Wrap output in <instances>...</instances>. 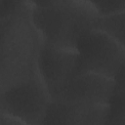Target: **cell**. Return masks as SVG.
<instances>
[{
	"label": "cell",
	"instance_id": "6da1fadb",
	"mask_svg": "<svg viewBox=\"0 0 125 125\" xmlns=\"http://www.w3.org/2000/svg\"><path fill=\"white\" fill-rule=\"evenodd\" d=\"M74 75H111L118 71V49L114 39L101 30H89L77 41Z\"/></svg>",
	"mask_w": 125,
	"mask_h": 125
},
{
	"label": "cell",
	"instance_id": "5b68a950",
	"mask_svg": "<svg viewBox=\"0 0 125 125\" xmlns=\"http://www.w3.org/2000/svg\"><path fill=\"white\" fill-rule=\"evenodd\" d=\"M123 3L122 2H117V1H105V2H99V3H94V5H97L98 6V10L105 15V16H109L110 14L112 13H115L117 12L118 10V7L120 5H122Z\"/></svg>",
	"mask_w": 125,
	"mask_h": 125
},
{
	"label": "cell",
	"instance_id": "277c9868",
	"mask_svg": "<svg viewBox=\"0 0 125 125\" xmlns=\"http://www.w3.org/2000/svg\"><path fill=\"white\" fill-rule=\"evenodd\" d=\"M68 108L62 103L48 104L41 125H69Z\"/></svg>",
	"mask_w": 125,
	"mask_h": 125
},
{
	"label": "cell",
	"instance_id": "7a4b0ae2",
	"mask_svg": "<svg viewBox=\"0 0 125 125\" xmlns=\"http://www.w3.org/2000/svg\"><path fill=\"white\" fill-rule=\"evenodd\" d=\"M7 110L30 125H41L48 104L42 90L33 83H23L9 90L4 98Z\"/></svg>",
	"mask_w": 125,
	"mask_h": 125
},
{
	"label": "cell",
	"instance_id": "3957f363",
	"mask_svg": "<svg viewBox=\"0 0 125 125\" xmlns=\"http://www.w3.org/2000/svg\"><path fill=\"white\" fill-rule=\"evenodd\" d=\"M76 54L67 53L58 47H48L41 52L39 65L47 85L59 92L74 76Z\"/></svg>",
	"mask_w": 125,
	"mask_h": 125
}]
</instances>
